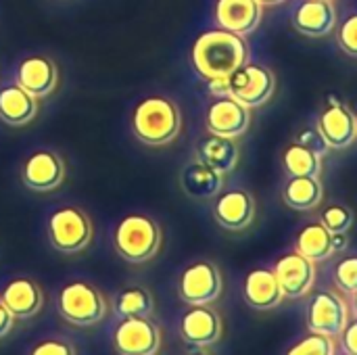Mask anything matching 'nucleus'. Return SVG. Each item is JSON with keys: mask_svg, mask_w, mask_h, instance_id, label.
Returning a JSON list of instances; mask_svg holds the SVG:
<instances>
[{"mask_svg": "<svg viewBox=\"0 0 357 355\" xmlns=\"http://www.w3.org/2000/svg\"><path fill=\"white\" fill-rule=\"evenodd\" d=\"M0 301L17 320H31L44 308V291L33 278H13L0 291Z\"/></svg>", "mask_w": 357, "mask_h": 355, "instance_id": "a211bd4d", "label": "nucleus"}, {"mask_svg": "<svg viewBox=\"0 0 357 355\" xmlns=\"http://www.w3.org/2000/svg\"><path fill=\"white\" fill-rule=\"evenodd\" d=\"M46 234L54 251L63 255H77L92 245L94 226L90 216L82 207L65 205L50 213Z\"/></svg>", "mask_w": 357, "mask_h": 355, "instance_id": "39448f33", "label": "nucleus"}, {"mask_svg": "<svg viewBox=\"0 0 357 355\" xmlns=\"http://www.w3.org/2000/svg\"><path fill=\"white\" fill-rule=\"evenodd\" d=\"M163 245V232L157 220L144 213H128L113 230L115 253L128 264H146L155 259Z\"/></svg>", "mask_w": 357, "mask_h": 355, "instance_id": "7ed1b4c3", "label": "nucleus"}, {"mask_svg": "<svg viewBox=\"0 0 357 355\" xmlns=\"http://www.w3.org/2000/svg\"><path fill=\"white\" fill-rule=\"evenodd\" d=\"M284 299H301L312 293L316 285V264L297 251L284 253L272 268Z\"/></svg>", "mask_w": 357, "mask_h": 355, "instance_id": "4468645a", "label": "nucleus"}, {"mask_svg": "<svg viewBox=\"0 0 357 355\" xmlns=\"http://www.w3.org/2000/svg\"><path fill=\"white\" fill-rule=\"evenodd\" d=\"M324 199L320 176H291L282 188V201L295 211H312Z\"/></svg>", "mask_w": 357, "mask_h": 355, "instance_id": "393cba45", "label": "nucleus"}, {"mask_svg": "<svg viewBox=\"0 0 357 355\" xmlns=\"http://www.w3.org/2000/svg\"><path fill=\"white\" fill-rule=\"evenodd\" d=\"M115 312L119 318H153L155 299L144 287H126L117 293Z\"/></svg>", "mask_w": 357, "mask_h": 355, "instance_id": "a878e982", "label": "nucleus"}, {"mask_svg": "<svg viewBox=\"0 0 357 355\" xmlns=\"http://www.w3.org/2000/svg\"><path fill=\"white\" fill-rule=\"evenodd\" d=\"M345 355H351V354H345Z\"/></svg>", "mask_w": 357, "mask_h": 355, "instance_id": "ea45409f", "label": "nucleus"}, {"mask_svg": "<svg viewBox=\"0 0 357 355\" xmlns=\"http://www.w3.org/2000/svg\"><path fill=\"white\" fill-rule=\"evenodd\" d=\"M337 42L341 50L349 56L357 59V10L351 13L337 29Z\"/></svg>", "mask_w": 357, "mask_h": 355, "instance_id": "7c9ffc66", "label": "nucleus"}, {"mask_svg": "<svg viewBox=\"0 0 357 355\" xmlns=\"http://www.w3.org/2000/svg\"><path fill=\"white\" fill-rule=\"evenodd\" d=\"M328 100V107L318 117L316 130L328 149L343 151L356 142L357 117L347 103L337 100L335 96H331Z\"/></svg>", "mask_w": 357, "mask_h": 355, "instance_id": "f8f14e48", "label": "nucleus"}, {"mask_svg": "<svg viewBox=\"0 0 357 355\" xmlns=\"http://www.w3.org/2000/svg\"><path fill=\"white\" fill-rule=\"evenodd\" d=\"M17 84L31 96L42 100L59 88V67L50 56L31 54L19 63Z\"/></svg>", "mask_w": 357, "mask_h": 355, "instance_id": "dca6fc26", "label": "nucleus"}, {"mask_svg": "<svg viewBox=\"0 0 357 355\" xmlns=\"http://www.w3.org/2000/svg\"><path fill=\"white\" fill-rule=\"evenodd\" d=\"M213 17L218 27L245 38L259 27L264 6L257 0H218Z\"/></svg>", "mask_w": 357, "mask_h": 355, "instance_id": "f3484780", "label": "nucleus"}, {"mask_svg": "<svg viewBox=\"0 0 357 355\" xmlns=\"http://www.w3.org/2000/svg\"><path fill=\"white\" fill-rule=\"evenodd\" d=\"M195 159L203 161L205 165H209L215 172L226 176V174H232L236 169L238 159H241V149H238L234 138L207 134L197 144V157Z\"/></svg>", "mask_w": 357, "mask_h": 355, "instance_id": "b1692460", "label": "nucleus"}, {"mask_svg": "<svg viewBox=\"0 0 357 355\" xmlns=\"http://www.w3.org/2000/svg\"><path fill=\"white\" fill-rule=\"evenodd\" d=\"M190 61L203 80H222L249 61V46L243 36L218 27L203 31L195 40Z\"/></svg>", "mask_w": 357, "mask_h": 355, "instance_id": "f257e3e1", "label": "nucleus"}, {"mask_svg": "<svg viewBox=\"0 0 357 355\" xmlns=\"http://www.w3.org/2000/svg\"><path fill=\"white\" fill-rule=\"evenodd\" d=\"M337 354V343L333 337H324V335H316L310 333L307 337L299 339L287 355H335Z\"/></svg>", "mask_w": 357, "mask_h": 355, "instance_id": "cd10ccee", "label": "nucleus"}, {"mask_svg": "<svg viewBox=\"0 0 357 355\" xmlns=\"http://www.w3.org/2000/svg\"><path fill=\"white\" fill-rule=\"evenodd\" d=\"M243 297H245L247 305L257 312H270L284 301L282 289H280L274 272L268 268H257L247 274L245 287H243Z\"/></svg>", "mask_w": 357, "mask_h": 355, "instance_id": "4be33fe9", "label": "nucleus"}, {"mask_svg": "<svg viewBox=\"0 0 357 355\" xmlns=\"http://www.w3.org/2000/svg\"><path fill=\"white\" fill-rule=\"evenodd\" d=\"M282 165L289 176H320L322 155L299 142H293L282 153Z\"/></svg>", "mask_w": 357, "mask_h": 355, "instance_id": "bb28decb", "label": "nucleus"}, {"mask_svg": "<svg viewBox=\"0 0 357 355\" xmlns=\"http://www.w3.org/2000/svg\"><path fill=\"white\" fill-rule=\"evenodd\" d=\"M310 333L339 339L349 322V305L335 291H320L312 297L305 314Z\"/></svg>", "mask_w": 357, "mask_h": 355, "instance_id": "1a4fd4ad", "label": "nucleus"}, {"mask_svg": "<svg viewBox=\"0 0 357 355\" xmlns=\"http://www.w3.org/2000/svg\"><path fill=\"white\" fill-rule=\"evenodd\" d=\"M261 6H276V4H282V2H287V0H257Z\"/></svg>", "mask_w": 357, "mask_h": 355, "instance_id": "58836bf2", "label": "nucleus"}, {"mask_svg": "<svg viewBox=\"0 0 357 355\" xmlns=\"http://www.w3.org/2000/svg\"><path fill=\"white\" fill-rule=\"evenodd\" d=\"M15 316L8 312V308L0 301V339H4L10 331H13V326H15Z\"/></svg>", "mask_w": 357, "mask_h": 355, "instance_id": "f704fd0d", "label": "nucleus"}, {"mask_svg": "<svg viewBox=\"0 0 357 355\" xmlns=\"http://www.w3.org/2000/svg\"><path fill=\"white\" fill-rule=\"evenodd\" d=\"M341 345H343L345 354L357 355V318L347 322V326L341 335Z\"/></svg>", "mask_w": 357, "mask_h": 355, "instance_id": "72a5a7b5", "label": "nucleus"}, {"mask_svg": "<svg viewBox=\"0 0 357 355\" xmlns=\"http://www.w3.org/2000/svg\"><path fill=\"white\" fill-rule=\"evenodd\" d=\"M134 136L146 146H167L182 132V111L167 96H146L132 111Z\"/></svg>", "mask_w": 357, "mask_h": 355, "instance_id": "f03ea898", "label": "nucleus"}, {"mask_svg": "<svg viewBox=\"0 0 357 355\" xmlns=\"http://www.w3.org/2000/svg\"><path fill=\"white\" fill-rule=\"evenodd\" d=\"M276 92V75L270 67L245 63L228 77V96L249 109L264 107Z\"/></svg>", "mask_w": 357, "mask_h": 355, "instance_id": "0eeeda50", "label": "nucleus"}, {"mask_svg": "<svg viewBox=\"0 0 357 355\" xmlns=\"http://www.w3.org/2000/svg\"><path fill=\"white\" fill-rule=\"evenodd\" d=\"M335 282L347 295H351L354 291H357V257H345L343 262L337 264V268H335Z\"/></svg>", "mask_w": 357, "mask_h": 355, "instance_id": "c756f323", "label": "nucleus"}, {"mask_svg": "<svg viewBox=\"0 0 357 355\" xmlns=\"http://www.w3.org/2000/svg\"><path fill=\"white\" fill-rule=\"evenodd\" d=\"M184 355H211V354H209V352H207L205 347H192V349H190L188 354H184Z\"/></svg>", "mask_w": 357, "mask_h": 355, "instance_id": "4c0bfd02", "label": "nucleus"}, {"mask_svg": "<svg viewBox=\"0 0 357 355\" xmlns=\"http://www.w3.org/2000/svg\"><path fill=\"white\" fill-rule=\"evenodd\" d=\"M347 234H333L328 232L320 222H312L303 226L295 241V251L307 257L310 262H326L335 253L343 251L347 247Z\"/></svg>", "mask_w": 357, "mask_h": 355, "instance_id": "6ab92c4d", "label": "nucleus"}, {"mask_svg": "<svg viewBox=\"0 0 357 355\" xmlns=\"http://www.w3.org/2000/svg\"><path fill=\"white\" fill-rule=\"evenodd\" d=\"M29 355H75V347H73V343H69L65 339L50 337V339L38 341L31 347Z\"/></svg>", "mask_w": 357, "mask_h": 355, "instance_id": "2f4dec72", "label": "nucleus"}, {"mask_svg": "<svg viewBox=\"0 0 357 355\" xmlns=\"http://www.w3.org/2000/svg\"><path fill=\"white\" fill-rule=\"evenodd\" d=\"M40 100L23 90L17 82L0 88V119L6 126L21 128L38 117Z\"/></svg>", "mask_w": 357, "mask_h": 355, "instance_id": "5701e85b", "label": "nucleus"}, {"mask_svg": "<svg viewBox=\"0 0 357 355\" xmlns=\"http://www.w3.org/2000/svg\"><path fill=\"white\" fill-rule=\"evenodd\" d=\"M349 312L354 314V318H357V291L351 293V303H349Z\"/></svg>", "mask_w": 357, "mask_h": 355, "instance_id": "e433bc0d", "label": "nucleus"}, {"mask_svg": "<svg viewBox=\"0 0 357 355\" xmlns=\"http://www.w3.org/2000/svg\"><path fill=\"white\" fill-rule=\"evenodd\" d=\"M213 220L228 232H243L255 220V199L245 188L222 190L213 201Z\"/></svg>", "mask_w": 357, "mask_h": 355, "instance_id": "2eb2a0df", "label": "nucleus"}, {"mask_svg": "<svg viewBox=\"0 0 357 355\" xmlns=\"http://www.w3.org/2000/svg\"><path fill=\"white\" fill-rule=\"evenodd\" d=\"M56 312L71 326L90 328L107 318L109 301L92 282L71 280L56 295Z\"/></svg>", "mask_w": 357, "mask_h": 355, "instance_id": "20e7f679", "label": "nucleus"}, {"mask_svg": "<svg viewBox=\"0 0 357 355\" xmlns=\"http://www.w3.org/2000/svg\"><path fill=\"white\" fill-rule=\"evenodd\" d=\"M182 341L190 347H213L222 341L224 322L213 305H188L178 322Z\"/></svg>", "mask_w": 357, "mask_h": 355, "instance_id": "9d476101", "label": "nucleus"}, {"mask_svg": "<svg viewBox=\"0 0 357 355\" xmlns=\"http://www.w3.org/2000/svg\"><path fill=\"white\" fill-rule=\"evenodd\" d=\"M297 142L303 144V146H307V149H312V151H316L318 155H324L328 151V146L324 144V140L318 134V130H312V128L310 130H303L301 136L297 138Z\"/></svg>", "mask_w": 357, "mask_h": 355, "instance_id": "473e14b6", "label": "nucleus"}, {"mask_svg": "<svg viewBox=\"0 0 357 355\" xmlns=\"http://www.w3.org/2000/svg\"><path fill=\"white\" fill-rule=\"evenodd\" d=\"M331 2H333V0H331Z\"/></svg>", "mask_w": 357, "mask_h": 355, "instance_id": "a19ab883", "label": "nucleus"}, {"mask_svg": "<svg viewBox=\"0 0 357 355\" xmlns=\"http://www.w3.org/2000/svg\"><path fill=\"white\" fill-rule=\"evenodd\" d=\"M320 224L333 234H347L354 226V211L345 205H331L322 211Z\"/></svg>", "mask_w": 357, "mask_h": 355, "instance_id": "c85d7f7f", "label": "nucleus"}, {"mask_svg": "<svg viewBox=\"0 0 357 355\" xmlns=\"http://www.w3.org/2000/svg\"><path fill=\"white\" fill-rule=\"evenodd\" d=\"M251 126V109L234 100L232 96H218L205 113V130L207 134L234 138L247 134Z\"/></svg>", "mask_w": 357, "mask_h": 355, "instance_id": "ddd939ff", "label": "nucleus"}, {"mask_svg": "<svg viewBox=\"0 0 357 355\" xmlns=\"http://www.w3.org/2000/svg\"><path fill=\"white\" fill-rule=\"evenodd\" d=\"M226 176L195 159L180 172V188L192 201H211L224 190Z\"/></svg>", "mask_w": 357, "mask_h": 355, "instance_id": "aec40b11", "label": "nucleus"}, {"mask_svg": "<svg viewBox=\"0 0 357 355\" xmlns=\"http://www.w3.org/2000/svg\"><path fill=\"white\" fill-rule=\"evenodd\" d=\"M176 289L186 305H213L224 293L222 270L209 259H197L182 270Z\"/></svg>", "mask_w": 357, "mask_h": 355, "instance_id": "423d86ee", "label": "nucleus"}, {"mask_svg": "<svg viewBox=\"0 0 357 355\" xmlns=\"http://www.w3.org/2000/svg\"><path fill=\"white\" fill-rule=\"evenodd\" d=\"M65 176H67V167L63 157L48 149L33 151L21 167V182L25 188L33 192L56 190L65 182Z\"/></svg>", "mask_w": 357, "mask_h": 355, "instance_id": "9b49d317", "label": "nucleus"}, {"mask_svg": "<svg viewBox=\"0 0 357 355\" xmlns=\"http://www.w3.org/2000/svg\"><path fill=\"white\" fill-rule=\"evenodd\" d=\"M293 27L305 38H324L337 27V10L331 0H305L293 13Z\"/></svg>", "mask_w": 357, "mask_h": 355, "instance_id": "412c9836", "label": "nucleus"}, {"mask_svg": "<svg viewBox=\"0 0 357 355\" xmlns=\"http://www.w3.org/2000/svg\"><path fill=\"white\" fill-rule=\"evenodd\" d=\"M209 92H211L213 96H228V77L209 80Z\"/></svg>", "mask_w": 357, "mask_h": 355, "instance_id": "c9c22d12", "label": "nucleus"}, {"mask_svg": "<svg viewBox=\"0 0 357 355\" xmlns=\"http://www.w3.org/2000/svg\"><path fill=\"white\" fill-rule=\"evenodd\" d=\"M117 355H159L161 328L153 318H121L113 328Z\"/></svg>", "mask_w": 357, "mask_h": 355, "instance_id": "6e6552de", "label": "nucleus"}]
</instances>
